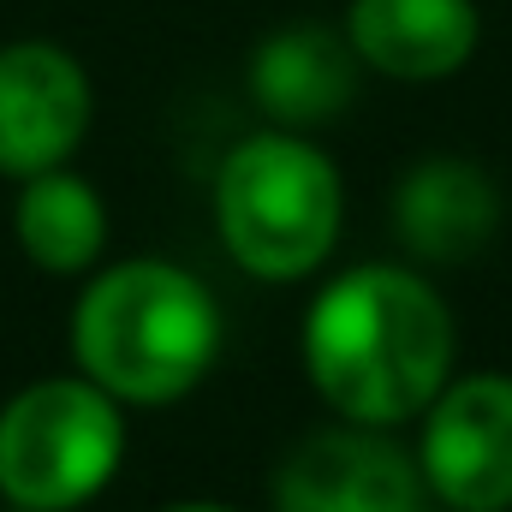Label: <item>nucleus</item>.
Segmentation results:
<instances>
[{
    "mask_svg": "<svg viewBox=\"0 0 512 512\" xmlns=\"http://www.w3.org/2000/svg\"><path fill=\"white\" fill-rule=\"evenodd\" d=\"M346 185L304 131H251L215 173V233L227 256L268 286L316 274L340 245Z\"/></svg>",
    "mask_w": 512,
    "mask_h": 512,
    "instance_id": "nucleus-3",
    "label": "nucleus"
},
{
    "mask_svg": "<svg viewBox=\"0 0 512 512\" xmlns=\"http://www.w3.org/2000/svg\"><path fill=\"white\" fill-rule=\"evenodd\" d=\"M221 304L215 292L167 262L131 256L102 268L72 310L78 376L120 405H173L221 358Z\"/></svg>",
    "mask_w": 512,
    "mask_h": 512,
    "instance_id": "nucleus-2",
    "label": "nucleus"
},
{
    "mask_svg": "<svg viewBox=\"0 0 512 512\" xmlns=\"http://www.w3.org/2000/svg\"><path fill=\"white\" fill-rule=\"evenodd\" d=\"M126 459V405L84 376H48L0 405V501L72 512L96 501Z\"/></svg>",
    "mask_w": 512,
    "mask_h": 512,
    "instance_id": "nucleus-4",
    "label": "nucleus"
},
{
    "mask_svg": "<svg viewBox=\"0 0 512 512\" xmlns=\"http://www.w3.org/2000/svg\"><path fill=\"white\" fill-rule=\"evenodd\" d=\"M274 512H423L417 453H405L393 429H316L280 459Z\"/></svg>",
    "mask_w": 512,
    "mask_h": 512,
    "instance_id": "nucleus-6",
    "label": "nucleus"
},
{
    "mask_svg": "<svg viewBox=\"0 0 512 512\" xmlns=\"http://www.w3.org/2000/svg\"><path fill=\"white\" fill-rule=\"evenodd\" d=\"M304 376L340 423L399 429L453 382V310L399 262H358L334 274L304 310Z\"/></svg>",
    "mask_w": 512,
    "mask_h": 512,
    "instance_id": "nucleus-1",
    "label": "nucleus"
},
{
    "mask_svg": "<svg viewBox=\"0 0 512 512\" xmlns=\"http://www.w3.org/2000/svg\"><path fill=\"white\" fill-rule=\"evenodd\" d=\"M364 60L352 54L346 30L328 24H280L251 54V102L280 131H316L340 120L358 96Z\"/></svg>",
    "mask_w": 512,
    "mask_h": 512,
    "instance_id": "nucleus-10",
    "label": "nucleus"
},
{
    "mask_svg": "<svg viewBox=\"0 0 512 512\" xmlns=\"http://www.w3.org/2000/svg\"><path fill=\"white\" fill-rule=\"evenodd\" d=\"M6 512H18V507H6Z\"/></svg>",
    "mask_w": 512,
    "mask_h": 512,
    "instance_id": "nucleus-13",
    "label": "nucleus"
},
{
    "mask_svg": "<svg viewBox=\"0 0 512 512\" xmlns=\"http://www.w3.org/2000/svg\"><path fill=\"white\" fill-rule=\"evenodd\" d=\"M340 30L364 72L393 84H441L471 66L483 12L477 0H352Z\"/></svg>",
    "mask_w": 512,
    "mask_h": 512,
    "instance_id": "nucleus-8",
    "label": "nucleus"
},
{
    "mask_svg": "<svg viewBox=\"0 0 512 512\" xmlns=\"http://www.w3.org/2000/svg\"><path fill=\"white\" fill-rule=\"evenodd\" d=\"M393 233L417 262H471L501 233V191L465 155L411 161L393 185Z\"/></svg>",
    "mask_w": 512,
    "mask_h": 512,
    "instance_id": "nucleus-9",
    "label": "nucleus"
},
{
    "mask_svg": "<svg viewBox=\"0 0 512 512\" xmlns=\"http://www.w3.org/2000/svg\"><path fill=\"white\" fill-rule=\"evenodd\" d=\"M161 512H233V507H221V501H173V507H161Z\"/></svg>",
    "mask_w": 512,
    "mask_h": 512,
    "instance_id": "nucleus-12",
    "label": "nucleus"
},
{
    "mask_svg": "<svg viewBox=\"0 0 512 512\" xmlns=\"http://www.w3.org/2000/svg\"><path fill=\"white\" fill-rule=\"evenodd\" d=\"M423 489L447 512L512 507V376L471 370L453 376L423 411L417 441Z\"/></svg>",
    "mask_w": 512,
    "mask_h": 512,
    "instance_id": "nucleus-5",
    "label": "nucleus"
},
{
    "mask_svg": "<svg viewBox=\"0 0 512 512\" xmlns=\"http://www.w3.org/2000/svg\"><path fill=\"white\" fill-rule=\"evenodd\" d=\"M441 512H447V507H441Z\"/></svg>",
    "mask_w": 512,
    "mask_h": 512,
    "instance_id": "nucleus-14",
    "label": "nucleus"
},
{
    "mask_svg": "<svg viewBox=\"0 0 512 512\" xmlns=\"http://www.w3.org/2000/svg\"><path fill=\"white\" fill-rule=\"evenodd\" d=\"M12 233H18V251L42 274H84L108 251V203L96 197L90 179H78L72 167H54V173L18 179Z\"/></svg>",
    "mask_w": 512,
    "mask_h": 512,
    "instance_id": "nucleus-11",
    "label": "nucleus"
},
{
    "mask_svg": "<svg viewBox=\"0 0 512 512\" xmlns=\"http://www.w3.org/2000/svg\"><path fill=\"white\" fill-rule=\"evenodd\" d=\"M96 114L90 72L60 42H6L0 48V173L36 179L72 161Z\"/></svg>",
    "mask_w": 512,
    "mask_h": 512,
    "instance_id": "nucleus-7",
    "label": "nucleus"
}]
</instances>
